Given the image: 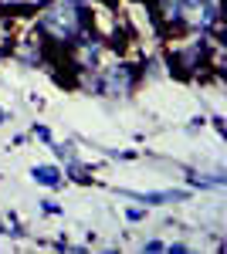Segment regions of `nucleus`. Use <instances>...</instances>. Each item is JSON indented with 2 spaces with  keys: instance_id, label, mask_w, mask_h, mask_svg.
<instances>
[{
  "instance_id": "f257e3e1",
  "label": "nucleus",
  "mask_w": 227,
  "mask_h": 254,
  "mask_svg": "<svg viewBox=\"0 0 227 254\" xmlns=\"http://www.w3.org/2000/svg\"><path fill=\"white\" fill-rule=\"evenodd\" d=\"M88 24L92 17L81 0H44V7L38 10V34L55 48H68L72 41L88 34Z\"/></svg>"
},
{
  "instance_id": "f03ea898",
  "label": "nucleus",
  "mask_w": 227,
  "mask_h": 254,
  "mask_svg": "<svg viewBox=\"0 0 227 254\" xmlns=\"http://www.w3.org/2000/svg\"><path fill=\"white\" fill-rule=\"evenodd\" d=\"M136 81H139V71L122 61V64H112V68H98V75L88 78V88L105 98H129Z\"/></svg>"
},
{
  "instance_id": "7ed1b4c3",
  "label": "nucleus",
  "mask_w": 227,
  "mask_h": 254,
  "mask_svg": "<svg viewBox=\"0 0 227 254\" xmlns=\"http://www.w3.org/2000/svg\"><path fill=\"white\" fill-rule=\"evenodd\" d=\"M210 48L204 38H193V41H183L170 51V68L180 75V78H193V75H204L210 68Z\"/></svg>"
},
{
  "instance_id": "20e7f679",
  "label": "nucleus",
  "mask_w": 227,
  "mask_h": 254,
  "mask_svg": "<svg viewBox=\"0 0 227 254\" xmlns=\"http://www.w3.org/2000/svg\"><path fill=\"white\" fill-rule=\"evenodd\" d=\"M180 20L197 34H207L221 27V7L217 0H180Z\"/></svg>"
},
{
  "instance_id": "39448f33",
  "label": "nucleus",
  "mask_w": 227,
  "mask_h": 254,
  "mask_svg": "<svg viewBox=\"0 0 227 254\" xmlns=\"http://www.w3.org/2000/svg\"><path fill=\"white\" fill-rule=\"evenodd\" d=\"M102 55H105V41L102 38L81 34L78 41L68 44V61H72V71H75V75H92V71H98Z\"/></svg>"
},
{
  "instance_id": "423d86ee",
  "label": "nucleus",
  "mask_w": 227,
  "mask_h": 254,
  "mask_svg": "<svg viewBox=\"0 0 227 254\" xmlns=\"http://www.w3.org/2000/svg\"><path fill=\"white\" fill-rule=\"evenodd\" d=\"M146 7H150V17L159 31L173 34V31L183 27V20H180V0H146Z\"/></svg>"
},
{
  "instance_id": "0eeeda50",
  "label": "nucleus",
  "mask_w": 227,
  "mask_h": 254,
  "mask_svg": "<svg viewBox=\"0 0 227 254\" xmlns=\"http://www.w3.org/2000/svg\"><path fill=\"white\" fill-rule=\"evenodd\" d=\"M14 55H17L20 61H24V64H41V61H44V44H41V41H20L17 48H14Z\"/></svg>"
},
{
  "instance_id": "6e6552de",
  "label": "nucleus",
  "mask_w": 227,
  "mask_h": 254,
  "mask_svg": "<svg viewBox=\"0 0 227 254\" xmlns=\"http://www.w3.org/2000/svg\"><path fill=\"white\" fill-rule=\"evenodd\" d=\"M31 176L38 180L41 187H61V170L58 166H34Z\"/></svg>"
},
{
  "instance_id": "1a4fd4ad",
  "label": "nucleus",
  "mask_w": 227,
  "mask_h": 254,
  "mask_svg": "<svg viewBox=\"0 0 227 254\" xmlns=\"http://www.w3.org/2000/svg\"><path fill=\"white\" fill-rule=\"evenodd\" d=\"M139 200H146V203H173V200H187V193L183 190H166V193H146Z\"/></svg>"
},
{
  "instance_id": "9d476101",
  "label": "nucleus",
  "mask_w": 227,
  "mask_h": 254,
  "mask_svg": "<svg viewBox=\"0 0 227 254\" xmlns=\"http://www.w3.org/2000/svg\"><path fill=\"white\" fill-rule=\"evenodd\" d=\"M143 251H166V244H163V241H146Z\"/></svg>"
},
{
  "instance_id": "9b49d317",
  "label": "nucleus",
  "mask_w": 227,
  "mask_h": 254,
  "mask_svg": "<svg viewBox=\"0 0 227 254\" xmlns=\"http://www.w3.org/2000/svg\"><path fill=\"white\" fill-rule=\"evenodd\" d=\"M34 136H38L41 142H51V132H48L44 126H34Z\"/></svg>"
},
{
  "instance_id": "f8f14e48",
  "label": "nucleus",
  "mask_w": 227,
  "mask_h": 254,
  "mask_svg": "<svg viewBox=\"0 0 227 254\" xmlns=\"http://www.w3.org/2000/svg\"><path fill=\"white\" fill-rule=\"evenodd\" d=\"M126 217H129V220H143V217H146V214H143L139 207H129V210H126Z\"/></svg>"
},
{
  "instance_id": "ddd939ff",
  "label": "nucleus",
  "mask_w": 227,
  "mask_h": 254,
  "mask_svg": "<svg viewBox=\"0 0 227 254\" xmlns=\"http://www.w3.org/2000/svg\"><path fill=\"white\" fill-rule=\"evenodd\" d=\"M41 207H44V214H58V203H55V200H44Z\"/></svg>"
},
{
  "instance_id": "4468645a",
  "label": "nucleus",
  "mask_w": 227,
  "mask_h": 254,
  "mask_svg": "<svg viewBox=\"0 0 227 254\" xmlns=\"http://www.w3.org/2000/svg\"><path fill=\"white\" fill-rule=\"evenodd\" d=\"M0 231H3V224H0Z\"/></svg>"
},
{
  "instance_id": "2eb2a0df",
  "label": "nucleus",
  "mask_w": 227,
  "mask_h": 254,
  "mask_svg": "<svg viewBox=\"0 0 227 254\" xmlns=\"http://www.w3.org/2000/svg\"><path fill=\"white\" fill-rule=\"evenodd\" d=\"M41 3H44V0H41Z\"/></svg>"
}]
</instances>
